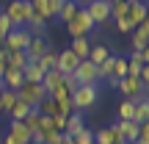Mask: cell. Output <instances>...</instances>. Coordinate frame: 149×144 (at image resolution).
I'll return each mask as SVG.
<instances>
[{
	"mask_svg": "<svg viewBox=\"0 0 149 144\" xmlns=\"http://www.w3.org/2000/svg\"><path fill=\"white\" fill-rule=\"evenodd\" d=\"M100 100V86H77L72 91V111H88Z\"/></svg>",
	"mask_w": 149,
	"mask_h": 144,
	"instance_id": "6da1fadb",
	"label": "cell"
},
{
	"mask_svg": "<svg viewBox=\"0 0 149 144\" xmlns=\"http://www.w3.org/2000/svg\"><path fill=\"white\" fill-rule=\"evenodd\" d=\"M64 28H66V33H69L72 39L88 36V33L94 31V22H91V17H88V11H86V6H80V8H77V14H74Z\"/></svg>",
	"mask_w": 149,
	"mask_h": 144,
	"instance_id": "7a4b0ae2",
	"label": "cell"
},
{
	"mask_svg": "<svg viewBox=\"0 0 149 144\" xmlns=\"http://www.w3.org/2000/svg\"><path fill=\"white\" fill-rule=\"evenodd\" d=\"M3 14L11 20L14 28H28V20H31V0H11Z\"/></svg>",
	"mask_w": 149,
	"mask_h": 144,
	"instance_id": "3957f363",
	"label": "cell"
},
{
	"mask_svg": "<svg viewBox=\"0 0 149 144\" xmlns=\"http://www.w3.org/2000/svg\"><path fill=\"white\" fill-rule=\"evenodd\" d=\"M116 89L122 91V97H124V100H144L146 86L141 83V78H138V75H124V78L119 80V86H116Z\"/></svg>",
	"mask_w": 149,
	"mask_h": 144,
	"instance_id": "277c9868",
	"label": "cell"
},
{
	"mask_svg": "<svg viewBox=\"0 0 149 144\" xmlns=\"http://www.w3.org/2000/svg\"><path fill=\"white\" fill-rule=\"evenodd\" d=\"M74 80H77L80 86H100V72H97V64H91L88 58H83L77 64V70L72 72Z\"/></svg>",
	"mask_w": 149,
	"mask_h": 144,
	"instance_id": "5b68a950",
	"label": "cell"
},
{
	"mask_svg": "<svg viewBox=\"0 0 149 144\" xmlns=\"http://www.w3.org/2000/svg\"><path fill=\"white\" fill-rule=\"evenodd\" d=\"M31 39H33V33L28 31V28H11L8 36L3 39V47L8 50V53H14V50H25Z\"/></svg>",
	"mask_w": 149,
	"mask_h": 144,
	"instance_id": "8992f818",
	"label": "cell"
},
{
	"mask_svg": "<svg viewBox=\"0 0 149 144\" xmlns=\"http://www.w3.org/2000/svg\"><path fill=\"white\" fill-rule=\"evenodd\" d=\"M111 128H113V133H116L119 141H127L130 144V141L138 139V122H133V119H116Z\"/></svg>",
	"mask_w": 149,
	"mask_h": 144,
	"instance_id": "52a82bcc",
	"label": "cell"
},
{
	"mask_svg": "<svg viewBox=\"0 0 149 144\" xmlns=\"http://www.w3.org/2000/svg\"><path fill=\"white\" fill-rule=\"evenodd\" d=\"M17 97H19V100H25V103H31V105L36 108L39 103L47 97V91H44V86H42V83H22V86H19V91H17Z\"/></svg>",
	"mask_w": 149,
	"mask_h": 144,
	"instance_id": "ba28073f",
	"label": "cell"
},
{
	"mask_svg": "<svg viewBox=\"0 0 149 144\" xmlns=\"http://www.w3.org/2000/svg\"><path fill=\"white\" fill-rule=\"evenodd\" d=\"M86 11H88V17H91L94 25H105V22L111 20V3H102V0L86 3Z\"/></svg>",
	"mask_w": 149,
	"mask_h": 144,
	"instance_id": "9c48e42d",
	"label": "cell"
},
{
	"mask_svg": "<svg viewBox=\"0 0 149 144\" xmlns=\"http://www.w3.org/2000/svg\"><path fill=\"white\" fill-rule=\"evenodd\" d=\"M77 64H80V58H77L74 53H72L69 47H64V50L58 53V61H55V70H58L61 75H72L74 70H77Z\"/></svg>",
	"mask_w": 149,
	"mask_h": 144,
	"instance_id": "30bf717a",
	"label": "cell"
},
{
	"mask_svg": "<svg viewBox=\"0 0 149 144\" xmlns=\"http://www.w3.org/2000/svg\"><path fill=\"white\" fill-rule=\"evenodd\" d=\"M111 61H113V64H111V75H108V80H105V83L111 86V89H116V86H119V80L127 75V58H124V55H113Z\"/></svg>",
	"mask_w": 149,
	"mask_h": 144,
	"instance_id": "8fae6325",
	"label": "cell"
},
{
	"mask_svg": "<svg viewBox=\"0 0 149 144\" xmlns=\"http://www.w3.org/2000/svg\"><path fill=\"white\" fill-rule=\"evenodd\" d=\"M47 50H50L47 36H33L31 42H28V47H25V55H28V61H39Z\"/></svg>",
	"mask_w": 149,
	"mask_h": 144,
	"instance_id": "7c38bea8",
	"label": "cell"
},
{
	"mask_svg": "<svg viewBox=\"0 0 149 144\" xmlns=\"http://www.w3.org/2000/svg\"><path fill=\"white\" fill-rule=\"evenodd\" d=\"M8 136H11L17 144H33V133H31L22 122H17V119H11V122H8Z\"/></svg>",
	"mask_w": 149,
	"mask_h": 144,
	"instance_id": "4fadbf2b",
	"label": "cell"
},
{
	"mask_svg": "<svg viewBox=\"0 0 149 144\" xmlns=\"http://www.w3.org/2000/svg\"><path fill=\"white\" fill-rule=\"evenodd\" d=\"M0 80H3V89H11V91H19V86L25 83L22 72H19V70H11V67L3 72V78H0Z\"/></svg>",
	"mask_w": 149,
	"mask_h": 144,
	"instance_id": "5bb4252c",
	"label": "cell"
},
{
	"mask_svg": "<svg viewBox=\"0 0 149 144\" xmlns=\"http://www.w3.org/2000/svg\"><path fill=\"white\" fill-rule=\"evenodd\" d=\"M146 11H149V3H130V11H127V20L133 22V28H138L141 22L146 20Z\"/></svg>",
	"mask_w": 149,
	"mask_h": 144,
	"instance_id": "9a60e30c",
	"label": "cell"
},
{
	"mask_svg": "<svg viewBox=\"0 0 149 144\" xmlns=\"http://www.w3.org/2000/svg\"><path fill=\"white\" fill-rule=\"evenodd\" d=\"M83 128H86V119H83V114H80V111H72L69 117H66V128H64V136H74V133H80Z\"/></svg>",
	"mask_w": 149,
	"mask_h": 144,
	"instance_id": "2e32d148",
	"label": "cell"
},
{
	"mask_svg": "<svg viewBox=\"0 0 149 144\" xmlns=\"http://www.w3.org/2000/svg\"><path fill=\"white\" fill-rule=\"evenodd\" d=\"M69 50H72L74 55H77L80 61H83V58H88V53H91V39H88V36H80V39H72Z\"/></svg>",
	"mask_w": 149,
	"mask_h": 144,
	"instance_id": "e0dca14e",
	"label": "cell"
},
{
	"mask_svg": "<svg viewBox=\"0 0 149 144\" xmlns=\"http://www.w3.org/2000/svg\"><path fill=\"white\" fill-rule=\"evenodd\" d=\"M31 111H33V105H31V103H25V100H19V97H17V103L11 105L8 117H11V119H17V122H22V119H25Z\"/></svg>",
	"mask_w": 149,
	"mask_h": 144,
	"instance_id": "ac0fdd59",
	"label": "cell"
},
{
	"mask_svg": "<svg viewBox=\"0 0 149 144\" xmlns=\"http://www.w3.org/2000/svg\"><path fill=\"white\" fill-rule=\"evenodd\" d=\"M22 78H25V83H42L44 72L39 70V64H36V61H28V64H25V70H22Z\"/></svg>",
	"mask_w": 149,
	"mask_h": 144,
	"instance_id": "d6986e66",
	"label": "cell"
},
{
	"mask_svg": "<svg viewBox=\"0 0 149 144\" xmlns=\"http://www.w3.org/2000/svg\"><path fill=\"white\" fill-rule=\"evenodd\" d=\"M108 58H111V50H108L105 44H91V53H88V61H91V64L100 67L102 61H108Z\"/></svg>",
	"mask_w": 149,
	"mask_h": 144,
	"instance_id": "ffe728a7",
	"label": "cell"
},
{
	"mask_svg": "<svg viewBox=\"0 0 149 144\" xmlns=\"http://www.w3.org/2000/svg\"><path fill=\"white\" fill-rule=\"evenodd\" d=\"M77 8H80V6L74 3V0H64V3H61V11H58V17H55V20H61V22L66 25V22H69L74 14H77Z\"/></svg>",
	"mask_w": 149,
	"mask_h": 144,
	"instance_id": "44dd1931",
	"label": "cell"
},
{
	"mask_svg": "<svg viewBox=\"0 0 149 144\" xmlns=\"http://www.w3.org/2000/svg\"><path fill=\"white\" fill-rule=\"evenodd\" d=\"M116 133H113V128L108 125V128H100V130H94V144H116Z\"/></svg>",
	"mask_w": 149,
	"mask_h": 144,
	"instance_id": "7402d4cb",
	"label": "cell"
},
{
	"mask_svg": "<svg viewBox=\"0 0 149 144\" xmlns=\"http://www.w3.org/2000/svg\"><path fill=\"white\" fill-rule=\"evenodd\" d=\"M36 111L42 114V117H58V103H55L53 97H44V100L36 105Z\"/></svg>",
	"mask_w": 149,
	"mask_h": 144,
	"instance_id": "603a6c76",
	"label": "cell"
},
{
	"mask_svg": "<svg viewBox=\"0 0 149 144\" xmlns=\"http://www.w3.org/2000/svg\"><path fill=\"white\" fill-rule=\"evenodd\" d=\"M130 11V0H111V20H122Z\"/></svg>",
	"mask_w": 149,
	"mask_h": 144,
	"instance_id": "cb8c5ba5",
	"label": "cell"
},
{
	"mask_svg": "<svg viewBox=\"0 0 149 144\" xmlns=\"http://www.w3.org/2000/svg\"><path fill=\"white\" fill-rule=\"evenodd\" d=\"M55 61H58V53H55V50L50 47L47 53H44L42 58L36 61V64H39V70H42V72H50V70H55Z\"/></svg>",
	"mask_w": 149,
	"mask_h": 144,
	"instance_id": "d4e9b609",
	"label": "cell"
},
{
	"mask_svg": "<svg viewBox=\"0 0 149 144\" xmlns=\"http://www.w3.org/2000/svg\"><path fill=\"white\" fill-rule=\"evenodd\" d=\"M124 58H127V75H138V72H141V67H144V58H141L138 50H133V53L124 55Z\"/></svg>",
	"mask_w": 149,
	"mask_h": 144,
	"instance_id": "484cf974",
	"label": "cell"
},
{
	"mask_svg": "<svg viewBox=\"0 0 149 144\" xmlns=\"http://www.w3.org/2000/svg\"><path fill=\"white\" fill-rule=\"evenodd\" d=\"M25 64H28V55H25V50H14V53H8V67L11 70H25Z\"/></svg>",
	"mask_w": 149,
	"mask_h": 144,
	"instance_id": "4316f807",
	"label": "cell"
},
{
	"mask_svg": "<svg viewBox=\"0 0 149 144\" xmlns=\"http://www.w3.org/2000/svg\"><path fill=\"white\" fill-rule=\"evenodd\" d=\"M14 103H17V91H11V89L0 91V114H8Z\"/></svg>",
	"mask_w": 149,
	"mask_h": 144,
	"instance_id": "83f0119b",
	"label": "cell"
},
{
	"mask_svg": "<svg viewBox=\"0 0 149 144\" xmlns=\"http://www.w3.org/2000/svg\"><path fill=\"white\" fill-rule=\"evenodd\" d=\"M133 122H149V103L146 100H135V114H133Z\"/></svg>",
	"mask_w": 149,
	"mask_h": 144,
	"instance_id": "f1b7e54d",
	"label": "cell"
},
{
	"mask_svg": "<svg viewBox=\"0 0 149 144\" xmlns=\"http://www.w3.org/2000/svg\"><path fill=\"white\" fill-rule=\"evenodd\" d=\"M116 114H119V119H133V114H135V100H124V97H122Z\"/></svg>",
	"mask_w": 149,
	"mask_h": 144,
	"instance_id": "f546056e",
	"label": "cell"
},
{
	"mask_svg": "<svg viewBox=\"0 0 149 144\" xmlns=\"http://www.w3.org/2000/svg\"><path fill=\"white\" fill-rule=\"evenodd\" d=\"M130 44H133V50H144L146 44H149V36L141 31V28H135V31L130 33Z\"/></svg>",
	"mask_w": 149,
	"mask_h": 144,
	"instance_id": "4dcf8cb0",
	"label": "cell"
},
{
	"mask_svg": "<svg viewBox=\"0 0 149 144\" xmlns=\"http://www.w3.org/2000/svg\"><path fill=\"white\" fill-rule=\"evenodd\" d=\"M72 141L74 144H94V130H91V128H83L80 133L72 136Z\"/></svg>",
	"mask_w": 149,
	"mask_h": 144,
	"instance_id": "1f68e13d",
	"label": "cell"
},
{
	"mask_svg": "<svg viewBox=\"0 0 149 144\" xmlns=\"http://www.w3.org/2000/svg\"><path fill=\"white\" fill-rule=\"evenodd\" d=\"M39 119H42V114H39V111H36V108H33V111H31V114H28V117H25V119H22V125H25V128H28V130H31V133H36V128H39Z\"/></svg>",
	"mask_w": 149,
	"mask_h": 144,
	"instance_id": "d6a6232c",
	"label": "cell"
},
{
	"mask_svg": "<svg viewBox=\"0 0 149 144\" xmlns=\"http://www.w3.org/2000/svg\"><path fill=\"white\" fill-rule=\"evenodd\" d=\"M113 22H116V31L122 33V36H130V33L135 31V28H133V22H130L127 17H122V20H113Z\"/></svg>",
	"mask_w": 149,
	"mask_h": 144,
	"instance_id": "836d02e7",
	"label": "cell"
},
{
	"mask_svg": "<svg viewBox=\"0 0 149 144\" xmlns=\"http://www.w3.org/2000/svg\"><path fill=\"white\" fill-rule=\"evenodd\" d=\"M11 28H14V25H11V20L3 14V11H0V39H6V36H8V31H11Z\"/></svg>",
	"mask_w": 149,
	"mask_h": 144,
	"instance_id": "e575fe53",
	"label": "cell"
},
{
	"mask_svg": "<svg viewBox=\"0 0 149 144\" xmlns=\"http://www.w3.org/2000/svg\"><path fill=\"white\" fill-rule=\"evenodd\" d=\"M61 3H64V0H47V11H50V20H55V17H58V11H61Z\"/></svg>",
	"mask_w": 149,
	"mask_h": 144,
	"instance_id": "d590c367",
	"label": "cell"
},
{
	"mask_svg": "<svg viewBox=\"0 0 149 144\" xmlns=\"http://www.w3.org/2000/svg\"><path fill=\"white\" fill-rule=\"evenodd\" d=\"M138 141H146L149 144V122H141L138 125Z\"/></svg>",
	"mask_w": 149,
	"mask_h": 144,
	"instance_id": "8d00e7d4",
	"label": "cell"
},
{
	"mask_svg": "<svg viewBox=\"0 0 149 144\" xmlns=\"http://www.w3.org/2000/svg\"><path fill=\"white\" fill-rule=\"evenodd\" d=\"M6 70H8V50L3 47V50H0V78H3Z\"/></svg>",
	"mask_w": 149,
	"mask_h": 144,
	"instance_id": "74e56055",
	"label": "cell"
},
{
	"mask_svg": "<svg viewBox=\"0 0 149 144\" xmlns=\"http://www.w3.org/2000/svg\"><path fill=\"white\" fill-rule=\"evenodd\" d=\"M138 78H141V83H144L146 89H149V64H144V67H141V72H138Z\"/></svg>",
	"mask_w": 149,
	"mask_h": 144,
	"instance_id": "f35d334b",
	"label": "cell"
},
{
	"mask_svg": "<svg viewBox=\"0 0 149 144\" xmlns=\"http://www.w3.org/2000/svg\"><path fill=\"white\" fill-rule=\"evenodd\" d=\"M53 125L61 130V133H64V128H66V117H61V114H58V117H53Z\"/></svg>",
	"mask_w": 149,
	"mask_h": 144,
	"instance_id": "ab89813d",
	"label": "cell"
},
{
	"mask_svg": "<svg viewBox=\"0 0 149 144\" xmlns=\"http://www.w3.org/2000/svg\"><path fill=\"white\" fill-rule=\"evenodd\" d=\"M138 28H141V31H144V33H146V36H149V11H146V20H144V22H141V25H138Z\"/></svg>",
	"mask_w": 149,
	"mask_h": 144,
	"instance_id": "60d3db41",
	"label": "cell"
},
{
	"mask_svg": "<svg viewBox=\"0 0 149 144\" xmlns=\"http://www.w3.org/2000/svg\"><path fill=\"white\" fill-rule=\"evenodd\" d=\"M138 53H141V58H144V64H149V44H146L144 50H138Z\"/></svg>",
	"mask_w": 149,
	"mask_h": 144,
	"instance_id": "b9f144b4",
	"label": "cell"
},
{
	"mask_svg": "<svg viewBox=\"0 0 149 144\" xmlns=\"http://www.w3.org/2000/svg\"><path fill=\"white\" fill-rule=\"evenodd\" d=\"M58 144H74V141H72V136H61V141H58Z\"/></svg>",
	"mask_w": 149,
	"mask_h": 144,
	"instance_id": "7bdbcfd3",
	"label": "cell"
},
{
	"mask_svg": "<svg viewBox=\"0 0 149 144\" xmlns=\"http://www.w3.org/2000/svg\"><path fill=\"white\" fill-rule=\"evenodd\" d=\"M3 144H17V141H14V139H11V136H8V133H6V139H3Z\"/></svg>",
	"mask_w": 149,
	"mask_h": 144,
	"instance_id": "ee69618b",
	"label": "cell"
},
{
	"mask_svg": "<svg viewBox=\"0 0 149 144\" xmlns=\"http://www.w3.org/2000/svg\"><path fill=\"white\" fill-rule=\"evenodd\" d=\"M74 3H77V6H86V3H91V0H74Z\"/></svg>",
	"mask_w": 149,
	"mask_h": 144,
	"instance_id": "f6af8a7d",
	"label": "cell"
},
{
	"mask_svg": "<svg viewBox=\"0 0 149 144\" xmlns=\"http://www.w3.org/2000/svg\"><path fill=\"white\" fill-rule=\"evenodd\" d=\"M144 100H146V103H149V89H146V91H144Z\"/></svg>",
	"mask_w": 149,
	"mask_h": 144,
	"instance_id": "bcb514c9",
	"label": "cell"
},
{
	"mask_svg": "<svg viewBox=\"0 0 149 144\" xmlns=\"http://www.w3.org/2000/svg\"><path fill=\"white\" fill-rule=\"evenodd\" d=\"M130 3H149V0H130Z\"/></svg>",
	"mask_w": 149,
	"mask_h": 144,
	"instance_id": "7dc6e473",
	"label": "cell"
},
{
	"mask_svg": "<svg viewBox=\"0 0 149 144\" xmlns=\"http://www.w3.org/2000/svg\"><path fill=\"white\" fill-rule=\"evenodd\" d=\"M0 91H3V80H0Z\"/></svg>",
	"mask_w": 149,
	"mask_h": 144,
	"instance_id": "c3c4849f",
	"label": "cell"
},
{
	"mask_svg": "<svg viewBox=\"0 0 149 144\" xmlns=\"http://www.w3.org/2000/svg\"><path fill=\"white\" fill-rule=\"evenodd\" d=\"M116 144H127V141H116Z\"/></svg>",
	"mask_w": 149,
	"mask_h": 144,
	"instance_id": "681fc988",
	"label": "cell"
},
{
	"mask_svg": "<svg viewBox=\"0 0 149 144\" xmlns=\"http://www.w3.org/2000/svg\"><path fill=\"white\" fill-rule=\"evenodd\" d=\"M102 3H111V0H102Z\"/></svg>",
	"mask_w": 149,
	"mask_h": 144,
	"instance_id": "f907efd6",
	"label": "cell"
}]
</instances>
